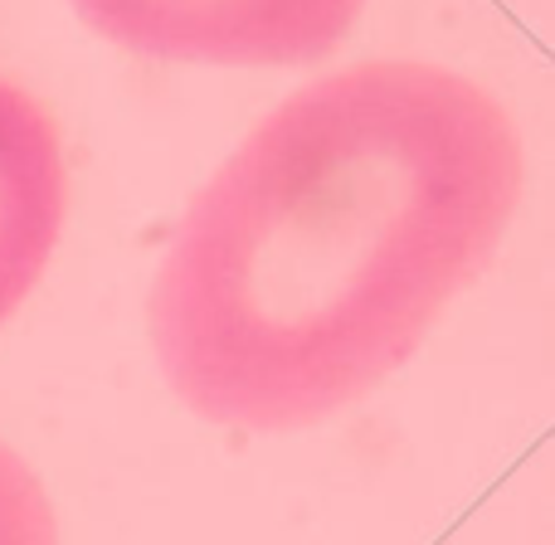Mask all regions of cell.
Masks as SVG:
<instances>
[{"mask_svg": "<svg viewBox=\"0 0 555 545\" xmlns=\"http://www.w3.org/2000/svg\"><path fill=\"white\" fill-rule=\"evenodd\" d=\"M521 176L517 122L453 68L371 59L302 83L191 195L156 263L166 385L224 429L332 419L492 263Z\"/></svg>", "mask_w": 555, "mask_h": 545, "instance_id": "obj_1", "label": "cell"}, {"mask_svg": "<svg viewBox=\"0 0 555 545\" xmlns=\"http://www.w3.org/2000/svg\"><path fill=\"white\" fill-rule=\"evenodd\" d=\"M107 44L215 68H297L326 59L365 0H68Z\"/></svg>", "mask_w": 555, "mask_h": 545, "instance_id": "obj_2", "label": "cell"}, {"mask_svg": "<svg viewBox=\"0 0 555 545\" xmlns=\"http://www.w3.org/2000/svg\"><path fill=\"white\" fill-rule=\"evenodd\" d=\"M68 171L44 103L0 78V322L35 293L64 230Z\"/></svg>", "mask_w": 555, "mask_h": 545, "instance_id": "obj_3", "label": "cell"}, {"mask_svg": "<svg viewBox=\"0 0 555 545\" xmlns=\"http://www.w3.org/2000/svg\"><path fill=\"white\" fill-rule=\"evenodd\" d=\"M0 545H59L44 482L5 439H0Z\"/></svg>", "mask_w": 555, "mask_h": 545, "instance_id": "obj_4", "label": "cell"}]
</instances>
